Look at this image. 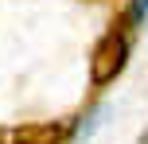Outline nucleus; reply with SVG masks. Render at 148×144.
<instances>
[{
  "instance_id": "1",
  "label": "nucleus",
  "mask_w": 148,
  "mask_h": 144,
  "mask_svg": "<svg viewBox=\"0 0 148 144\" xmlns=\"http://www.w3.org/2000/svg\"><path fill=\"white\" fill-rule=\"evenodd\" d=\"M129 55H133V31L129 27H113L97 39L94 55H90V82L94 86H109L125 74Z\"/></svg>"
},
{
  "instance_id": "2",
  "label": "nucleus",
  "mask_w": 148,
  "mask_h": 144,
  "mask_svg": "<svg viewBox=\"0 0 148 144\" xmlns=\"http://www.w3.org/2000/svg\"><path fill=\"white\" fill-rule=\"evenodd\" d=\"M144 20H148V0H133V4H129V12H125V23H129V31H136Z\"/></svg>"
},
{
  "instance_id": "3",
  "label": "nucleus",
  "mask_w": 148,
  "mask_h": 144,
  "mask_svg": "<svg viewBox=\"0 0 148 144\" xmlns=\"http://www.w3.org/2000/svg\"><path fill=\"white\" fill-rule=\"evenodd\" d=\"M12 144H59V132L43 129V132H27V136H16Z\"/></svg>"
}]
</instances>
